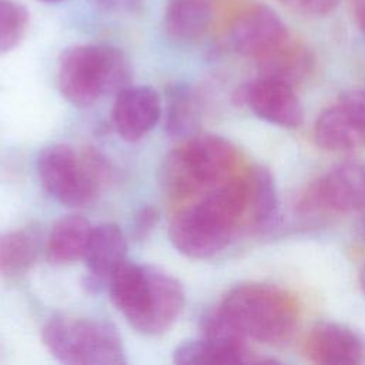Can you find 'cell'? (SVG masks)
Masks as SVG:
<instances>
[{"instance_id": "cell-1", "label": "cell", "mask_w": 365, "mask_h": 365, "mask_svg": "<svg viewBox=\"0 0 365 365\" xmlns=\"http://www.w3.org/2000/svg\"><path fill=\"white\" fill-rule=\"evenodd\" d=\"M247 175H234L208 190L171 220L168 237L185 257L205 259L221 252L247 217Z\"/></svg>"}, {"instance_id": "cell-2", "label": "cell", "mask_w": 365, "mask_h": 365, "mask_svg": "<svg viewBox=\"0 0 365 365\" xmlns=\"http://www.w3.org/2000/svg\"><path fill=\"white\" fill-rule=\"evenodd\" d=\"M107 289L127 322L151 336L168 331L185 304L184 288L177 278L155 267L128 261L110 275Z\"/></svg>"}, {"instance_id": "cell-3", "label": "cell", "mask_w": 365, "mask_h": 365, "mask_svg": "<svg viewBox=\"0 0 365 365\" xmlns=\"http://www.w3.org/2000/svg\"><path fill=\"white\" fill-rule=\"evenodd\" d=\"M238 165L232 143L215 134H194L164 158L161 184L171 198L185 200L237 175Z\"/></svg>"}, {"instance_id": "cell-4", "label": "cell", "mask_w": 365, "mask_h": 365, "mask_svg": "<svg viewBox=\"0 0 365 365\" xmlns=\"http://www.w3.org/2000/svg\"><path fill=\"white\" fill-rule=\"evenodd\" d=\"M217 311L245 339L264 344L287 341L299 318L295 299L268 284H241L230 289Z\"/></svg>"}, {"instance_id": "cell-5", "label": "cell", "mask_w": 365, "mask_h": 365, "mask_svg": "<svg viewBox=\"0 0 365 365\" xmlns=\"http://www.w3.org/2000/svg\"><path fill=\"white\" fill-rule=\"evenodd\" d=\"M131 70L121 50L108 44H73L57 63L61 96L77 107H88L100 97L130 86Z\"/></svg>"}, {"instance_id": "cell-6", "label": "cell", "mask_w": 365, "mask_h": 365, "mask_svg": "<svg viewBox=\"0 0 365 365\" xmlns=\"http://www.w3.org/2000/svg\"><path fill=\"white\" fill-rule=\"evenodd\" d=\"M41 339L48 352L71 365H121L125 351L115 327L101 319H70L61 315L47 321Z\"/></svg>"}, {"instance_id": "cell-7", "label": "cell", "mask_w": 365, "mask_h": 365, "mask_svg": "<svg viewBox=\"0 0 365 365\" xmlns=\"http://www.w3.org/2000/svg\"><path fill=\"white\" fill-rule=\"evenodd\" d=\"M37 173L54 200L74 208L93 202L104 174L96 154L78 153L67 144L46 147L38 155Z\"/></svg>"}, {"instance_id": "cell-8", "label": "cell", "mask_w": 365, "mask_h": 365, "mask_svg": "<svg viewBox=\"0 0 365 365\" xmlns=\"http://www.w3.org/2000/svg\"><path fill=\"white\" fill-rule=\"evenodd\" d=\"M365 207V165L344 161L314 180L299 195L297 208L304 215L349 214Z\"/></svg>"}, {"instance_id": "cell-9", "label": "cell", "mask_w": 365, "mask_h": 365, "mask_svg": "<svg viewBox=\"0 0 365 365\" xmlns=\"http://www.w3.org/2000/svg\"><path fill=\"white\" fill-rule=\"evenodd\" d=\"M317 144L331 151L365 145V90H352L324 108L314 124Z\"/></svg>"}, {"instance_id": "cell-10", "label": "cell", "mask_w": 365, "mask_h": 365, "mask_svg": "<svg viewBox=\"0 0 365 365\" xmlns=\"http://www.w3.org/2000/svg\"><path fill=\"white\" fill-rule=\"evenodd\" d=\"M291 38L288 27L268 6L245 9L231 24L228 41L241 56L257 61L265 58Z\"/></svg>"}, {"instance_id": "cell-11", "label": "cell", "mask_w": 365, "mask_h": 365, "mask_svg": "<svg viewBox=\"0 0 365 365\" xmlns=\"http://www.w3.org/2000/svg\"><path fill=\"white\" fill-rule=\"evenodd\" d=\"M242 100L257 117L267 123L295 128L302 123L304 111L294 86L261 74L241 90Z\"/></svg>"}, {"instance_id": "cell-12", "label": "cell", "mask_w": 365, "mask_h": 365, "mask_svg": "<svg viewBox=\"0 0 365 365\" xmlns=\"http://www.w3.org/2000/svg\"><path fill=\"white\" fill-rule=\"evenodd\" d=\"M161 115V97L150 86H127L115 94L113 124L125 141L141 140L157 125Z\"/></svg>"}, {"instance_id": "cell-13", "label": "cell", "mask_w": 365, "mask_h": 365, "mask_svg": "<svg viewBox=\"0 0 365 365\" xmlns=\"http://www.w3.org/2000/svg\"><path fill=\"white\" fill-rule=\"evenodd\" d=\"M304 354L315 364H362L365 339L346 325L322 322L308 334Z\"/></svg>"}, {"instance_id": "cell-14", "label": "cell", "mask_w": 365, "mask_h": 365, "mask_svg": "<svg viewBox=\"0 0 365 365\" xmlns=\"http://www.w3.org/2000/svg\"><path fill=\"white\" fill-rule=\"evenodd\" d=\"M125 255L127 240L118 225L104 222L93 227L83 258L88 271L86 279L87 288L98 291L107 287L110 275L125 262Z\"/></svg>"}, {"instance_id": "cell-15", "label": "cell", "mask_w": 365, "mask_h": 365, "mask_svg": "<svg viewBox=\"0 0 365 365\" xmlns=\"http://www.w3.org/2000/svg\"><path fill=\"white\" fill-rule=\"evenodd\" d=\"M211 0H167L163 30L168 40L188 44L201 38L212 21Z\"/></svg>"}, {"instance_id": "cell-16", "label": "cell", "mask_w": 365, "mask_h": 365, "mask_svg": "<svg viewBox=\"0 0 365 365\" xmlns=\"http://www.w3.org/2000/svg\"><path fill=\"white\" fill-rule=\"evenodd\" d=\"M173 361L178 365H217L248 364L259 359L250 351L247 342L221 341L202 336L201 339L180 344L173 352Z\"/></svg>"}, {"instance_id": "cell-17", "label": "cell", "mask_w": 365, "mask_h": 365, "mask_svg": "<svg viewBox=\"0 0 365 365\" xmlns=\"http://www.w3.org/2000/svg\"><path fill=\"white\" fill-rule=\"evenodd\" d=\"M93 227L80 215H66L54 222L46 242L48 262L63 265L83 259Z\"/></svg>"}, {"instance_id": "cell-18", "label": "cell", "mask_w": 365, "mask_h": 365, "mask_svg": "<svg viewBox=\"0 0 365 365\" xmlns=\"http://www.w3.org/2000/svg\"><path fill=\"white\" fill-rule=\"evenodd\" d=\"M248 205L247 222L251 228L264 231L275 224L278 215V194L271 173L257 167L247 174Z\"/></svg>"}, {"instance_id": "cell-19", "label": "cell", "mask_w": 365, "mask_h": 365, "mask_svg": "<svg viewBox=\"0 0 365 365\" xmlns=\"http://www.w3.org/2000/svg\"><path fill=\"white\" fill-rule=\"evenodd\" d=\"M40 251L36 231L23 228L0 232V275L16 278L34 265Z\"/></svg>"}, {"instance_id": "cell-20", "label": "cell", "mask_w": 365, "mask_h": 365, "mask_svg": "<svg viewBox=\"0 0 365 365\" xmlns=\"http://www.w3.org/2000/svg\"><path fill=\"white\" fill-rule=\"evenodd\" d=\"M201 120V106L190 86H174L167 93L164 127L171 137L188 138L195 134Z\"/></svg>"}, {"instance_id": "cell-21", "label": "cell", "mask_w": 365, "mask_h": 365, "mask_svg": "<svg viewBox=\"0 0 365 365\" xmlns=\"http://www.w3.org/2000/svg\"><path fill=\"white\" fill-rule=\"evenodd\" d=\"M261 74L279 78L292 86L302 81L312 68L309 50L292 37L274 53L258 61Z\"/></svg>"}, {"instance_id": "cell-22", "label": "cell", "mask_w": 365, "mask_h": 365, "mask_svg": "<svg viewBox=\"0 0 365 365\" xmlns=\"http://www.w3.org/2000/svg\"><path fill=\"white\" fill-rule=\"evenodd\" d=\"M29 10L14 0H0V54L16 48L29 27Z\"/></svg>"}, {"instance_id": "cell-23", "label": "cell", "mask_w": 365, "mask_h": 365, "mask_svg": "<svg viewBox=\"0 0 365 365\" xmlns=\"http://www.w3.org/2000/svg\"><path fill=\"white\" fill-rule=\"evenodd\" d=\"M160 220V211L157 207L145 205L141 207L133 220L131 224V235L135 241H143L150 235V232L155 228Z\"/></svg>"}, {"instance_id": "cell-24", "label": "cell", "mask_w": 365, "mask_h": 365, "mask_svg": "<svg viewBox=\"0 0 365 365\" xmlns=\"http://www.w3.org/2000/svg\"><path fill=\"white\" fill-rule=\"evenodd\" d=\"M288 9L309 16H324L332 11L339 0H278Z\"/></svg>"}, {"instance_id": "cell-25", "label": "cell", "mask_w": 365, "mask_h": 365, "mask_svg": "<svg viewBox=\"0 0 365 365\" xmlns=\"http://www.w3.org/2000/svg\"><path fill=\"white\" fill-rule=\"evenodd\" d=\"M94 3L110 13L130 14L140 9L141 0H94Z\"/></svg>"}, {"instance_id": "cell-26", "label": "cell", "mask_w": 365, "mask_h": 365, "mask_svg": "<svg viewBox=\"0 0 365 365\" xmlns=\"http://www.w3.org/2000/svg\"><path fill=\"white\" fill-rule=\"evenodd\" d=\"M352 10L356 23L365 29V0H352Z\"/></svg>"}, {"instance_id": "cell-27", "label": "cell", "mask_w": 365, "mask_h": 365, "mask_svg": "<svg viewBox=\"0 0 365 365\" xmlns=\"http://www.w3.org/2000/svg\"><path fill=\"white\" fill-rule=\"evenodd\" d=\"M359 281H361V287H362V289L365 292V265H364V268H362V271L359 274Z\"/></svg>"}, {"instance_id": "cell-28", "label": "cell", "mask_w": 365, "mask_h": 365, "mask_svg": "<svg viewBox=\"0 0 365 365\" xmlns=\"http://www.w3.org/2000/svg\"><path fill=\"white\" fill-rule=\"evenodd\" d=\"M43 3H58V1H63V0H40Z\"/></svg>"}]
</instances>
